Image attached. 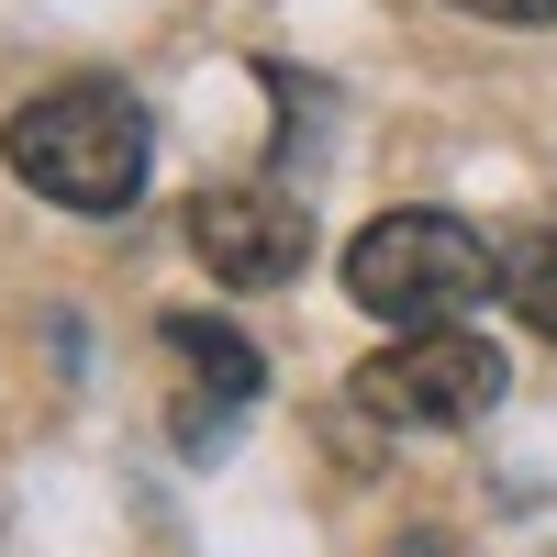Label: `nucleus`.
I'll return each instance as SVG.
<instances>
[{"label": "nucleus", "instance_id": "f257e3e1", "mask_svg": "<svg viewBox=\"0 0 557 557\" xmlns=\"http://www.w3.org/2000/svg\"><path fill=\"white\" fill-rule=\"evenodd\" d=\"M0 157H12L23 190L67 201V212H134V190H146V112L101 78H67V89H34L0 123Z\"/></svg>", "mask_w": 557, "mask_h": 557}, {"label": "nucleus", "instance_id": "f03ea898", "mask_svg": "<svg viewBox=\"0 0 557 557\" xmlns=\"http://www.w3.org/2000/svg\"><path fill=\"white\" fill-rule=\"evenodd\" d=\"M346 290L357 312H380V323H457V312H480L502 290V246H480L457 212H380L368 235L346 246Z\"/></svg>", "mask_w": 557, "mask_h": 557}, {"label": "nucleus", "instance_id": "7ed1b4c3", "mask_svg": "<svg viewBox=\"0 0 557 557\" xmlns=\"http://www.w3.org/2000/svg\"><path fill=\"white\" fill-rule=\"evenodd\" d=\"M502 346L469 335V323H401V346H380L357 368V412H380V424H412V435H446V424H480L502 401Z\"/></svg>", "mask_w": 557, "mask_h": 557}, {"label": "nucleus", "instance_id": "20e7f679", "mask_svg": "<svg viewBox=\"0 0 557 557\" xmlns=\"http://www.w3.org/2000/svg\"><path fill=\"white\" fill-rule=\"evenodd\" d=\"M190 257L223 278V290H278L312 257V212L278 178H223V190L190 201Z\"/></svg>", "mask_w": 557, "mask_h": 557}, {"label": "nucleus", "instance_id": "39448f33", "mask_svg": "<svg viewBox=\"0 0 557 557\" xmlns=\"http://www.w3.org/2000/svg\"><path fill=\"white\" fill-rule=\"evenodd\" d=\"M168 357L190 368L201 391H223V401H257V346L235 335V323H212V312H168Z\"/></svg>", "mask_w": 557, "mask_h": 557}, {"label": "nucleus", "instance_id": "423d86ee", "mask_svg": "<svg viewBox=\"0 0 557 557\" xmlns=\"http://www.w3.org/2000/svg\"><path fill=\"white\" fill-rule=\"evenodd\" d=\"M502 301H513L535 335H557V223H524L502 246Z\"/></svg>", "mask_w": 557, "mask_h": 557}, {"label": "nucleus", "instance_id": "0eeeda50", "mask_svg": "<svg viewBox=\"0 0 557 557\" xmlns=\"http://www.w3.org/2000/svg\"><path fill=\"white\" fill-rule=\"evenodd\" d=\"M457 12H480V23H557V0H457Z\"/></svg>", "mask_w": 557, "mask_h": 557}]
</instances>
